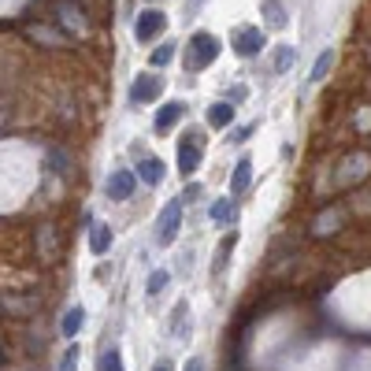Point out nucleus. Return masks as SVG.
Returning <instances> with one entry per match:
<instances>
[{
	"label": "nucleus",
	"instance_id": "nucleus-3",
	"mask_svg": "<svg viewBox=\"0 0 371 371\" xmlns=\"http://www.w3.org/2000/svg\"><path fill=\"white\" fill-rule=\"evenodd\" d=\"M201 156H204V134L201 131H186L182 141H179V171H182V179H193Z\"/></svg>",
	"mask_w": 371,
	"mask_h": 371
},
{
	"label": "nucleus",
	"instance_id": "nucleus-26",
	"mask_svg": "<svg viewBox=\"0 0 371 371\" xmlns=\"http://www.w3.org/2000/svg\"><path fill=\"white\" fill-rule=\"evenodd\" d=\"M253 134V126H234V131H231V141H245Z\"/></svg>",
	"mask_w": 371,
	"mask_h": 371
},
{
	"label": "nucleus",
	"instance_id": "nucleus-14",
	"mask_svg": "<svg viewBox=\"0 0 371 371\" xmlns=\"http://www.w3.org/2000/svg\"><path fill=\"white\" fill-rule=\"evenodd\" d=\"M86 327V309L82 304H74V309H67V316H63V323H60V331L67 334V338H74L78 331Z\"/></svg>",
	"mask_w": 371,
	"mask_h": 371
},
{
	"label": "nucleus",
	"instance_id": "nucleus-13",
	"mask_svg": "<svg viewBox=\"0 0 371 371\" xmlns=\"http://www.w3.org/2000/svg\"><path fill=\"white\" fill-rule=\"evenodd\" d=\"M111 249V227H104V223H96L93 234H89V253L93 256H104Z\"/></svg>",
	"mask_w": 371,
	"mask_h": 371
},
{
	"label": "nucleus",
	"instance_id": "nucleus-6",
	"mask_svg": "<svg viewBox=\"0 0 371 371\" xmlns=\"http://www.w3.org/2000/svg\"><path fill=\"white\" fill-rule=\"evenodd\" d=\"M104 189H108L111 201H131L134 189H138V175L134 171H111V179H108Z\"/></svg>",
	"mask_w": 371,
	"mask_h": 371
},
{
	"label": "nucleus",
	"instance_id": "nucleus-22",
	"mask_svg": "<svg viewBox=\"0 0 371 371\" xmlns=\"http://www.w3.org/2000/svg\"><path fill=\"white\" fill-rule=\"evenodd\" d=\"M167 279H171V275H167V271H153V275H149V286H145V294H149V297H156V294H160V289H164V286H167Z\"/></svg>",
	"mask_w": 371,
	"mask_h": 371
},
{
	"label": "nucleus",
	"instance_id": "nucleus-23",
	"mask_svg": "<svg viewBox=\"0 0 371 371\" xmlns=\"http://www.w3.org/2000/svg\"><path fill=\"white\" fill-rule=\"evenodd\" d=\"M78 353H82L78 345H67V353H63V364H60V371H74V367H78Z\"/></svg>",
	"mask_w": 371,
	"mask_h": 371
},
{
	"label": "nucleus",
	"instance_id": "nucleus-9",
	"mask_svg": "<svg viewBox=\"0 0 371 371\" xmlns=\"http://www.w3.org/2000/svg\"><path fill=\"white\" fill-rule=\"evenodd\" d=\"M164 160L160 156H141V164H138V175H141V182L145 186H160L164 182Z\"/></svg>",
	"mask_w": 371,
	"mask_h": 371
},
{
	"label": "nucleus",
	"instance_id": "nucleus-28",
	"mask_svg": "<svg viewBox=\"0 0 371 371\" xmlns=\"http://www.w3.org/2000/svg\"><path fill=\"white\" fill-rule=\"evenodd\" d=\"M186 371H204V360H201V357H189V360H186Z\"/></svg>",
	"mask_w": 371,
	"mask_h": 371
},
{
	"label": "nucleus",
	"instance_id": "nucleus-1",
	"mask_svg": "<svg viewBox=\"0 0 371 371\" xmlns=\"http://www.w3.org/2000/svg\"><path fill=\"white\" fill-rule=\"evenodd\" d=\"M219 38L216 34H208V30H201V34H193L189 38V45H186V56H182V63H186V71L189 74H197V71H208L212 63L219 60Z\"/></svg>",
	"mask_w": 371,
	"mask_h": 371
},
{
	"label": "nucleus",
	"instance_id": "nucleus-10",
	"mask_svg": "<svg viewBox=\"0 0 371 371\" xmlns=\"http://www.w3.org/2000/svg\"><path fill=\"white\" fill-rule=\"evenodd\" d=\"M249 182H253V160L241 156L238 164H234V175H231V193H234V197H238V193H245Z\"/></svg>",
	"mask_w": 371,
	"mask_h": 371
},
{
	"label": "nucleus",
	"instance_id": "nucleus-21",
	"mask_svg": "<svg viewBox=\"0 0 371 371\" xmlns=\"http://www.w3.org/2000/svg\"><path fill=\"white\" fill-rule=\"evenodd\" d=\"M231 216H234V201H231V197H227V201H216V204H212V219H216V223H227Z\"/></svg>",
	"mask_w": 371,
	"mask_h": 371
},
{
	"label": "nucleus",
	"instance_id": "nucleus-15",
	"mask_svg": "<svg viewBox=\"0 0 371 371\" xmlns=\"http://www.w3.org/2000/svg\"><path fill=\"white\" fill-rule=\"evenodd\" d=\"M294 63H297V48H294V45H279V48H275V63H271V71H275V74H286L289 67H294Z\"/></svg>",
	"mask_w": 371,
	"mask_h": 371
},
{
	"label": "nucleus",
	"instance_id": "nucleus-11",
	"mask_svg": "<svg viewBox=\"0 0 371 371\" xmlns=\"http://www.w3.org/2000/svg\"><path fill=\"white\" fill-rule=\"evenodd\" d=\"M234 245H238V234L231 231L227 238L219 241V249H216V260H212V275L219 279L223 271H227V264H231V256H234Z\"/></svg>",
	"mask_w": 371,
	"mask_h": 371
},
{
	"label": "nucleus",
	"instance_id": "nucleus-17",
	"mask_svg": "<svg viewBox=\"0 0 371 371\" xmlns=\"http://www.w3.org/2000/svg\"><path fill=\"white\" fill-rule=\"evenodd\" d=\"M331 63H334V48H323V52H319V60L312 63L309 82H323V78H327V71H331Z\"/></svg>",
	"mask_w": 371,
	"mask_h": 371
},
{
	"label": "nucleus",
	"instance_id": "nucleus-4",
	"mask_svg": "<svg viewBox=\"0 0 371 371\" xmlns=\"http://www.w3.org/2000/svg\"><path fill=\"white\" fill-rule=\"evenodd\" d=\"M231 45H234V52H238L241 60H253V56L264 52L267 38H264L260 26H241V30H234V34H231Z\"/></svg>",
	"mask_w": 371,
	"mask_h": 371
},
{
	"label": "nucleus",
	"instance_id": "nucleus-8",
	"mask_svg": "<svg viewBox=\"0 0 371 371\" xmlns=\"http://www.w3.org/2000/svg\"><path fill=\"white\" fill-rule=\"evenodd\" d=\"M182 116H186V104H182V101H167V104H160L156 119H153V131H156V134H167L171 126H179V123H182Z\"/></svg>",
	"mask_w": 371,
	"mask_h": 371
},
{
	"label": "nucleus",
	"instance_id": "nucleus-2",
	"mask_svg": "<svg viewBox=\"0 0 371 371\" xmlns=\"http://www.w3.org/2000/svg\"><path fill=\"white\" fill-rule=\"evenodd\" d=\"M182 212H186L182 197H171L164 208H160V219H156V241H160V245H171V241L179 238V231H182Z\"/></svg>",
	"mask_w": 371,
	"mask_h": 371
},
{
	"label": "nucleus",
	"instance_id": "nucleus-7",
	"mask_svg": "<svg viewBox=\"0 0 371 371\" xmlns=\"http://www.w3.org/2000/svg\"><path fill=\"white\" fill-rule=\"evenodd\" d=\"M160 89H164L160 74H138L134 86H131V104H149V101H156Z\"/></svg>",
	"mask_w": 371,
	"mask_h": 371
},
{
	"label": "nucleus",
	"instance_id": "nucleus-24",
	"mask_svg": "<svg viewBox=\"0 0 371 371\" xmlns=\"http://www.w3.org/2000/svg\"><path fill=\"white\" fill-rule=\"evenodd\" d=\"M60 15L67 19V26H71V30H82V26H86V19H78V11H74V8H63Z\"/></svg>",
	"mask_w": 371,
	"mask_h": 371
},
{
	"label": "nucleus",
	"instance_id": "nucleus-12",
	"mask_svg": "<svg viewBox=\"0 0 371 371\" xmlns=\"http://www.w3.org/2000/svg\"><path fill=\"white\" fill-rule=\"evenodd\" d=\"M234 104L231 101H216L212 108H208V126H216V131H223V126H231L234 123Z\"/></svg>",
	"mask_w": 371,
	"mask_h": 371
},
{
	"label": "nucleus",
	"instance_id": "nucleus-5",
	"mask_svg": "<svg viewBox=\"0 0 371 371\" xmlns=\"http://www.w3.org/2000/svg\"><path fill=\"white\" fill-rule=\"evenodd\" d=\"M167 26V15L164 11H156V8H145L141 15H138V23H134V38L141 41V45H149L160 30Z\"/></svg>",
	"mask_w": 371,
	"mask_h": 371
},
{
	"label": "nucleus",
	"instance_id": "nucleus-18",
	"mask_svg": "<svg viewBox=\"0 0 371 371\" xmlns=\"http://www.w3.org/2000/svg\"><path fill=\"white\" fill-rule=\"evenodd\" d=\"M101 371H126L123 353H119L116 345H108V349H104V357H101Z\"/></svg>",
	"mask_w": 371,
	"mask_h": 371
},
{
	"label": "nucleus",
	"instance_id": "nucleus-16",
	"mask_svg": "<svg viewBox=\"0 0 371 371\" xmlns=\"http://www.w3.org/2000/svg\"><path fill=\"white\" fill-rule=\"evenodd\" d=\"M260 11L267 15V26H271V30H282V26L289 23V15L282 11V4H279V0H264V4H260Z\"/></svg>",
	"mask_w": 371,
	"mask_h": 371
},
{
	"label": "nucleus",
	"instance_id": "nucleus-19",
	"mask_svg": "<svg viewBox=\"0 0 371 371\" xmlns=\"http://www.w3.org/2000/svg\"><path fill=\"white\" fill-rule=\"evenodd\" d=\"M186 316H189V304L179 301L175 304V319H171V334H186Z\"/></svg>",
	"mask_w": 371,
	"mask_h": 371
},
{
	"label": "nucleus",
	"instance_id": "nucleus-27",
	"mask_svg": "<svg viewBox=\"0 0 371 371\" xmlns=\"http://www.w3.org/2000/svg\"><path fill=\"white\" fill-rule=\"evenodd\" d=\"M245 93H249L245 86H234V89H231V104H238V101H245Z\"/></svg>",
	"mask_w": 371,
	"mask_h": 371
},
{
	"label": "nucleus",
	"instance_id": "nucleus-29",
	"mask_svg": "<svg viewBox=\"0 0 371 371\" xmlns=\"http://www.w3.org/2000/svg\"><path fill=\"white\" fill-rule=\"evenodd\" d=\"M153 371H175V367H171V364H167V360H160V364H156V367H153Z\"/></svg>",
	"mask_w": 371,
	"mask_h": 371
},
{
	"label": "nucleus",
	"instance_id": "nucleus-20",
	"mask_svg": "<svg viewBox=\"0 0 371 371\" xmlns=\"http://www.w3.org/2000/svg\"><path fill=\"white\" fill-rule=\"evenodd\" d=\"M175 52H179V48H175V41H167V45H160V48H156V52L149 56V60H153V67H164V63H171V56H175Z\"/></svg>",
	"mask_w": 371,
	"mask_h": 371
},
{
	"label": "nucleus",
	"instance_id": "nucleus-25",
	"mask_svg": "<svg viewBox=\"0 0 371 371\" xmlns=\"http://www.w3.org/2000/svg\"><path fill=\"white\" fill-rule=\"evenodd\" d=\"M201 193H204V186H197V182H189V186H186V193H182V204H189V201H197V197H201Z\"/></svg>",
	"mask_w": 371,
	"mask_h": 371
}]
</instances>
